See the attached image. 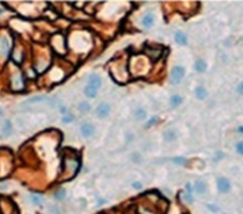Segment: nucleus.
Wrapping results in <instances>:
<instances>
[{
  "label": "nucleus",
  "instance_id": "f257e3e1",
  "mask_svg": "<svg viewBox=\"0 0 243 214\" xmlns=\"http://www.w3.org/2000/svg\"><path fill=\"white\" fill-rule=\"evenodd\" d=\"M185 75V70L183 66H174L171 72V82L173 84H179Z\"/></svg>",
  "mask_w": 243,
  "mask_h": 214
},
{
  "label": "nucleus",
  "instance_id": "f03ea898",
  "mask_svg": "<svg viewBox=\"0 0 243 214\" xmlns=\"http://www.w3.org/2000/svg\"><path fill=\"white\" fill-rule=\"evenodd\" d=\"M10 51V40L6 36L0 38V56L1 57H6Z\"/></svg>",
  "mask_w": 243,
  "mask_h": 214
},
{
  "label": "nucleus",
  "instance_id": "7ed1b4c3",
  "mask_svg": "<svg viewBox=\"0 0 243 214\" xmlns=\"http://www.w3.org/2000/svg\"><path fill=\"white\" fill-rule=\"evenodd\" d=\"M109 112H110V106H109L108 103H101V104L98 106V108H97V110H96L97 116H98L100 118L106 117V116H107Z\"/></svg>",
  "mask_w": 243,
  "mask_h": 214
},
{
  "label": "nucleus",
  "instance_id": "20e7f679",
  "mask_svg": "<svg viewBox=\"0 0 243 214\" xmlns=\"http://www.w3.org/2000/svg\"><path fill=\"white\" fill-rule=\"evenodd\" d=\"M217 186H218L219 192H222V193H227L230 189V183L225 177H219L217 180Z\"/></svg>",
  "mask_w": 243,
  "mask_h": 214
},
{
  "label": "nucleus",
  "instance_id": "39448f33",
  "mask_svg": "<svg viewBox=\"0 0 243 214\" xmlns=\"http://www.w3.org/2000/svg\"><path fill=\"white\" fill-rule=\"evenodd\" d=\"M89 85L93 86L94 89H100L101 85H102V81H101V77L97 76V75H92L89 77Z\"/></svg>",
  "mask_w": 243,
  "mask_h": 214
},
{
  "label": "nucleus",
  "instance_id": "423d86ee",
  "mask_svg": "<svg viewBox=\"0 0 243 214\" xmlns=\"http://www.w3.org/2000/svg\"><path fill=\"white\" fill-rule=\"evenodd\" d=\"M81 133H82L83 136L89 137V136L93 135V133H94V127H93L90 123H86V124H83V125L81 127Z\"/></svg>",
  "mask_w": 243,
  "mask_h": 214
},
{
  "label": "nucleus",
  "instance_id": "0eeeda50",
  "mask_svg": "<svg viewBox=\"0 0 243 214\" xmlns=\"http://www.w3.org/2000/svg\"><path fill=\"white\" fill-rule=\"evenodd\" d=\"M12 86L16 89V90H19L23 88V79H21V76L20 75H16L12 79Z\"/></svg>",
  "mask_w": 243,
  "mask_h": 214
},
{
  "label": "nucleus",
  "instance_id": "6e6552de",
  "mask_svg": "<svg viewBox=\"0 0 243 214\" xmlns=\"http://www.w3.org/2000/svg\"><path fill=\"white\" fill-rule=\"evenodd\" d=\"M153 21H154V15L151 14V13H148L147 15L144 17V19H143V25H144L145 27H149V26L153 24Z\"/></svg>",
  "mask_w": 243,
  "mask_h": 214
},
{
  "label": "nucleus",
  "instance_id": "1a4fd4ad",
  "mask_svg": "<svg viewBox=\"0 0 243 214\" xmlns=\"http://www.w3.org/2000/svg\"><path fill=\"white\" fill-rule=\"evenodd\" d=\"M174 38H176V42L178 44H180V45H185L186 44V36L183 32H177Z\"/></svg>",
  "mask_w": 243,
  "mask_h": 214
},
{
  "label": "nucleus",
  "instance_id": "9d476101",
  "mask_svg": "<svg viewBox=\"0 0 243 214\" xmlns=\"http://www.w3.org/2000/svg\"><path fill=\"white\" fill-rule=\"evenodd\" d=\"M96 92H97L96 89H94V88L90 86V85H88V86L84 89V94H86V96L89 97V98H94V97L96 96Z\"/></svg>",
  "mask_w": 243,
  "mask_h": 214
},
{
  "label": "nucleus",
  "instance_id": "9b49d317",
  "mask_svg": "<svg viewBox=\"0 0 243 214\" xmlns=\"http://www.w3.org/2000/svg\"><path fill=\"white\" fill-rule=\"evenodd\" d=\"M206 95H208V92H206V90H205L204 88L199 86V88L196 89V96H197V98H199V100H204V98L206 97Z\"/></svg>",
  "mask_w": 243,
  "mask_h": 214
},
{
  "label": "nucleus",
  "instance_id": "f8f14e48",
  "mask_svg": "<svg viewBox=\"0 0 243 214\" xmlns=\"http://www.w3.org/2000/svg\"><path fill=\"white\" fill-rule=\"evenodd\" d=\"M205 69H206V63H205L204 60H198V62L196 63V70H197L198 72H203Z\"/></svg>",
  "mask_w": 243,
  "mask_h": 214
},
{
  "label": "nucleus",
  "instance_id": "ddd939ff",
  "mask_svg": "<svg viewBox=\"0 0 243 214\" xmlns=\"http://www.w3.org/2000/svg\"><path fill=\"white\" fill-rule=\"evenodd\" d=\"M170 102H171V104H172L173 107H178V106L182 103V97H180V96H178V95H174V96H172V97H171Z\"/></svg>",
  "mask_w": 243,
  "mask_h": 214
},
{
  "label": "nucleus",
  "instance_id": "4468645a",
  "mask_svg": "<svg viewBox=\"0 0 243 214\" xmlns=\"http://www.w3.org/2000/svg\"><path fill=\"white\" fill-rule=\"evenodd\" d=\"M196 191L199 193V194H203L204 192H205V183L204 182H202V181H198L197 183H196Z\"/></svg>",
  "mask_w": 243,
  "mask_h": 214
},
{
  "label": "nucleus",
  "instance_id": "2eb2a0df",
  "mask_svg": "<svg viewBox=\"0 0 243 214\" xmlns=\"http://www.w3.org/2000/svg\"><path fill=\"white\" fill-rule=\"evenodd\" d=\"M11 130H12V124H11V122H10V121H6L5 127L2 128V133H4V135L10 134V133H11Z\"/></svg>",
  "mask_w": 243,
  "mask_h": 214
},
{
  "label": "nucleus",
  "instance_id": "dca6fc26",
  "mask_svg": "<svg viewBox=\"0 0 243 214\" xmlns=\"http://www.w3.org/2000/svg\"><path fill=\"white\" fill-rule=\"evenodd\" d=\"M31 200H32V202L35 205H42V202H43V199L39 195H37V194H32L31 195Z\"/></svg>",
  "mask_w": 243,
  "mask_h": 214
},
{
  "label": "nucleus",
  "instance_id": "f3484780",
  "mask_svg": "<svg viewBox=\"0 0 243 214\" xmlns=\"http://www.w3.org/2000/svg\"><path fill=\"white\" fill-rule=\"evenodd\" d=\"M135 117H137L138 119H144L146 117V111L144 109H138V110L135 111Z\"/></svg>",
  "mask_w": 243,
  "mask_h": 214
},
{
  "label": "nucleus",
  "instance_id": "a211bd4d",
  "mask_svg": "<svg viewBox=\"0 0 243 214\" xmlns=\"http://www.w3.org/2000/svg\"><path fill=\"white\" fill-rule=\"evenodd\" d=\"M78 107H80V110H81L82 112H87V111L90 110V106H89L87 102H81Z\"/></svg>",
  "mask_w": 243,
  "mask_h": 214
},
{
  "label": "nucleus",
  "instance_id": "6ab92c4d",
  "mask_svg": "<svg viewBox=\"0 0 243 214\" xmlns=\"http://www.w3.org/2000/svg\"><path fill=\"white\" fill-rule=\"evenodd\" d=\"M44 100H45V97H43V96H38V97H32V98L27 100L25 103H36V102H43Z\"/></svg>",
  "mask_w": 243,
  "mask_h": 214
},
{
  "label": "nucleus",
  "instance_id": "aec40b11",
  "mask_svg": "<svg viewBox=\"0 0 243 214\" xmlns=\"http://www.w3.org/2000/svg\"><path fill=\"white\" fill-rule=\"evenodd\" d=\"M64 196H65V191H64V189H61L58 193H56V194H55V198H56V199H58V200L63 199Z\"/></svg>",
  "mask_w": 243,
  "mask_h": 214
},
{
  "label": "nucleus",
  "instance_id": "412c9836",
  "mask_svg": "<svg viewBox=\"0 0 243 214\" xmlns=\"http://www.w3.org/2000/svg\"><path fill=\"white\" fill-rule=\"evenodd\" d=\"M236 152H237L239 154L243 155V142H239V143L236 144Z\"/></svg>",
  "mask_w": 243,
  "mask_h": 214
},
{
  "label": "nucleus",
  "instance_id": "4be33fe9",
  "mask_svg": "<svg viewBox=\"0 0 243 214\" xmlns=\"http://www.w3.org/2000/svg\"><path fill=\"white\" fill-rule=\"evenodd\" d=\"M165 139H166V140H173V139H174V134H173V131L171 130V131L165 133Z\"/></svg>",
  "mask_w": 243,
  "mask_h": 214
},
{
  "label": "nucleus",
  "instance_id": "5701e85b",
  "mask_svg": "<svg viewBox=\"0 0 243 214\" xmlns=\"http://www.w3.org/2000/svg\"><path fill=\"white\" fill-rule=\"evenodd\" d=\"M62 121L65 122V123H69V122H72V121H74V117H72L71 115H68V116H64Z\"/></svg>",
  "mask_w": 243,
  "mask_h": 214
},
{
  "label": "nucleus",
  "instance_id": "b1692460",
  "mask_svg": "<svg viewBox=\"0 0 243 214\" xmlns=\"http://www.w3.org/2000/svg\"><path fill=\"white\" fill-rule=\"evenodd\" d=\"M237 92L241 94V95H243V82L239 84V86H237Z\"/></svg>",
  "mask_w": 243,
  "mask_h": 214
},
{
  "label": "nucleus",
  "instance_id": "393cba45",
  "mask_svg": "<svg viewBox=\"0 0 243 214\" xmlns=\"http://www.w3.org/2000/svg\"><path fill=\"white\" fill-rule=\"evenodd\" d=\"M133 187L137 188V189H140V188L143 187V185H141L140 182H134V183H133Z\"/></svg>",
  "mask_w": 243,
  "mask_h": 214
},
{
  "label": "nucleus",
  "instance_id": "a878e982",
  "mask_svg": "<svg viewBox=\"0 0 243 214\" xmlns=\"http://www.w3.org/2000/svg\"><path fill=\"white\" fill-rule=\"evenodd\" d=\"M240 131H241V133H243V127H241V128H240Z\"/></svg>",
  "mask_w": 243,
  "mask_h": 214
}]
</instances>
